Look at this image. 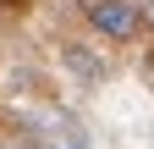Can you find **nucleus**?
Listing matches in <instances>:
<instances>
[{
	"label": "nucleus",
	"mask_w": 154,
	"mask_h": 149,
	"mask_svg": "<svg viewBox=\"0 0 154 149\" xmlns=\"http://www.w3.org/2000/svg\"><path fill=\"white\" fill-rule=\"evenodd\" d=\"M88 28L99 33V39H110V44H127V39H138V0H88Z\"/></svg>",
	"instance_id": "obj_1"
},
{
	"label": "nucleus",
	"mask_w": 154,
	"mask_h": 149,
	"mask_svg": "<svg viewBox=\"0 0 154 149\" xmlns=\"http://www.w3.org/2000/svg\"><path fill=\"white\" fill-rule=\"evenodd\" d=\"M138 22H143V28L154 33V0H138Z\"/></svg>",
	"instance_id": "obj_2"
}]
</instances>
